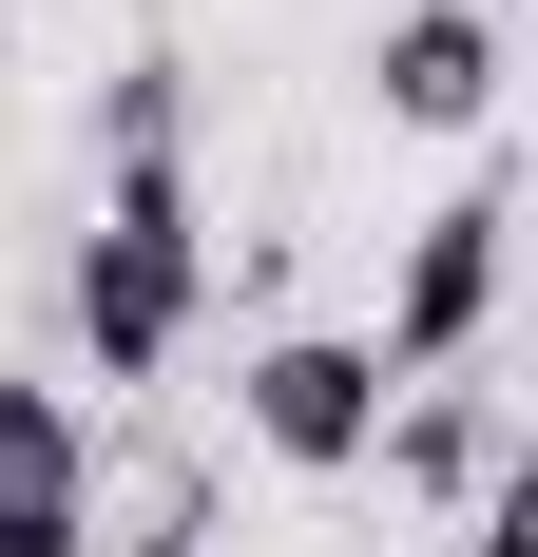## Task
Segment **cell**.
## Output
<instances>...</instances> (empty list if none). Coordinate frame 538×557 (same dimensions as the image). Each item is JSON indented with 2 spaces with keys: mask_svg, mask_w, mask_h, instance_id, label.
<instances>
[{
  "mask_svg": "<svg viewBox=\"0 0 538 557\" xmlns=\"http://www.w3.org/2000/svg\"><path fill=\"white\" fill-rule=\"evenodd\" d=\"M212 308V212H193V154H173V58L115 77V173L77 212V366L97 385H155Z\"/></svg>",
  "mask_w": 538,
  "mask_h": 557,
  "instance_id": "obj_1",
  "label": "cell"
},
{
  "mask_svg": "<svg viewBox=\"0 0 538 557\" xmlns=\"http://www.w3.org/2000/svg\"><path fill=\"white\" fill-rule=\"evenodd\" d=\"M500 231H519V193L500 173H462L424 231H404V288H384V385H462L481 366V327H500Z\"/></svg>",
  "mask_w": 538,
  "mask_h": 557,
  "instance_id": "obj_2",
  "label": "cell"
},
{
  "mask_svg": "<svg viewBox=\"0 0 538 557\" xmlns=\"http://www.w3.org/2000/svg\"><path fill=\"white\" fill-rule=\"evenodd\" d=\"M384 346L366 327H269L250 366H231V423H250L269 461H289V481H346V461H384Z\"/></svg>",
  "mask_w": 538,
  "mask_h": 557,
  "instance_id": "obj_3",
  "label": "cell"
},
{
  "mask_svg": "<svg viewBox=\"0 0 538 557\" xmlns=\"http://www.w3.org/2000/svg\"><path fill=\"white\" fill-rule=\"evenodd\" d=\"M97 500H115L97 404L39 385V366H0V557H97Z\"/></svg>",
  "mask_w": 538,
  "mask_h": 557,
  "instance_id": "obj_4",
  "label": "cell"
},
{
  "mask_svg": "<svg viewBox=\"0 0 538 557\" xmlns=\"http://www.w3.org/2000/svg\"><path fill=\"white\" fill-rule=\"evenodd\" d=\"M366 97L404 115V135H481L500 115V0H404L366 39Z\"/></svg>",
  "mask_w": 538,
  "mask_h": 557,
  "instance_id": "obj_5",
  "label": "cell"
},
{
  "mask_svg": "<svg viewBox=\"0 0 538 557\" xmlns=\"http://www.w3.org/2000/svg\"><path fill=\"white\" fill-rule=\"evenodd\" d=\"M384 461H404L424 500H462V519L519 481V443H500V404H481V385H404V404H384Z\"/></svg>",
  "mask_w": 538,
  "mask_h": 557,
  "instance_id": "obj_6",
  "label": "cell"
}]
</instances>
